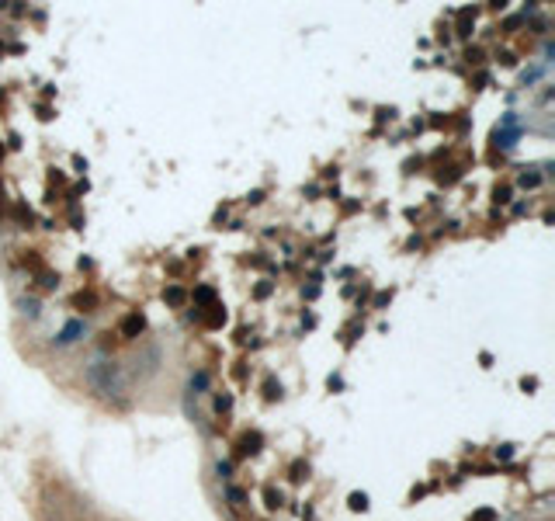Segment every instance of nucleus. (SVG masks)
<instances>
[{"label":"nucleus","mask_w":555,"mask_h":521,"mask_svg":"<svg viewBox=\"0 0 555 521\" xmlns=\"http://www.w3.org/2000/svg\"><path fill=\"white\" fill-rule=\"evenodd\" d=\"M194 299H198V302H212V299H215V292H212V289H198V292H194Z\"/></svg>","instance_id":"f8f14e48"},{"label":"nucleus","mask_w":555,"mask_h":521,"mask_svg":"<svg viewBox=\"0 0 555 521\" xmlns=\"http://www.w3.org/2000/svg\"><path fill=\"white\" fill-rule=\"evenodd\" d=\"M142 330H146V320H142V313H129V316L122 320V337L136 341V337H139Z\"/></svg>","instance_id":"7ed1b4c3"},{"label":"nucleus","mask_w":555,"mask_h":521,"mask_svg":"<svg viewBox=\"0 0 555 521\" xmlns=\"http://www.w3.org/2000/svg\"><path fill=\"white\" fill-rule=\"evenodd\" d=\"M73 302H76V306H94V296H91V292H87V296H84V292H80V296H76V299H73Z\"/></svg>","instance_id":"4468645a"},{"label":"nucleus","mask_w":555,"mask_h":521,"mask_svg":"<svg viewBox=\"0 0 555 521\" xmlns=\"http://www.w3.org/2000/svg\"><path fill=\"white\" fill-rule=\"evenodd\" d=\"M87 334V323H84V320H69V323L63 327V334L56 337V344H73V341H80Z\"/></svg>","instance_id":"f03ea898"},{"label":"nucleus","mask_w":555,"mask_h":521,"mask_svg":"<svg viewBox=\"0 0 555 521\" xmlns=\"http://www.w3.org/2000/svg\"><path fill=\"white\" fill-rule=\"evenodd\" d=\"M493 195H496V202H500V205H503V202H510V188H507V184H503V188H496Z\"/></svg>","instance_id":"ddd939ff"},{"label":"nucleus","mask_w":555,"mask_h":521,"mask_svg":"<svg viewBox=\"0 0 555 521\" xmlns=\"http://www.w3.org/2000/svg\"><path fill=\"white\" fill-rule=\"evenodd\" d=\"M257 445H260V434H247L243 438V452H257Z\"/></svg>","instance_id":"9b49d317"},{"label":"nucleus","mask_w":555,"mask_h":521,"mask_svg":"<svg viewBox=\"0 0 555 521\" xmlns=\"http://www.w3.org/2000/svg\"><path fill=\"white\" fill-rule=\"evenodd\" d=\"M205 323H208V327H222V323H226V309H219V306H212V313L205 316Z\"/></svg>","instance_id":"39448f33"},{"label":"nucleus","mask_w":555,"mask_h":521,"mask_svg":"<svg viewBox=\"0 0 555 521\" xmlns=\"http://www.w3.org/2000/svg\"><path fill=\"white\" fill-rule=\"evenodd\" d=\"M163 299H167V302H174V306H181V302H184V289H177V285H174V289H167V296H163Z\"/></svg>","instance_id":"0eeeda50"},{"label":"nucleus","mask_w":555,"mask_h":521,"mask_svg":"<svg viewBox=\"0 0 555 521\" xmlns=\"http://www.w3.org/2000/svg\"><path fill=\"white\" fill-rule=\"evenodd\" d=\"M513 136H517V118H503V129H496V139L500 146H513Z\"/></svg>","instance_id":"20e7f679"},{"label":"nucleus","mask_w":555,"mask_h":521,"mask_svg":"<svg viewBox=\"0 0 555 521\" xmlns=\"http://www.w3.org/2000/svg\"><path fill=\"white\" fill-rule=\"evenodd\" d=\"M87 382H91L94 393H101V396H122V389H125L122 369H118L108 354H94V358H91V365H87Z\"/></svg>","instance_id":"f257e3e1"},{"label":"nucleus","mask_w":555,"mask_h":521,"mask_svg":"<svg viewBox=\"0 0 555 521\" xmlns=\"http://www.w3.org/2000/svg\"><path fill=\"white\" fill-rule=\"evenodd\" d=\"M517 184H521V188H538V184H541V177H538V174H531V171H524V174L517 177Z\"/></svg>","instance_id":"423d86ee"},{"label":"nucleus","mask_w":555,"mask_h":521,"mask_svg":"<svg viewBox=\"0 0 555 521\" xmlns=\"http://www.w3.org/2000/svg\"><path fill=\"white\" fill-rule=\"evenodd\" d=\"M18 306H21V313H28V316H38V302H35V299H21Z\"/></svg>","instance_id":"6e6552de"},{"label":"nucleus","mask_w":555,"mask_h":521,"mask_svg":"<svg viewBox=\"0 0 555 521\" xmlns=\"http://www.w3.org/2000/svg\"><path fill=\"white\" fill-rule=\"evenodd\" d=\"M229 407H232V396H226V393H222V396H215V410H219V414H226Z\"/></svg>","instance_id":"9d476101"},{"label":"nucleus","mask_w":555,"mask_h":521,"mask_svg":"<svg viewBox=\"0 0 555 521\" xmlns=\"http://www.w3.org/2000/svg\"><path fill=\"white\" fill-rule=\"evenodd\" d=\"M208 386V372H198V375H191V389H205Z\"/></svg>","instance_id":"1a4fd4ad"},{"label":"nucleus","mask_w":555,"mask_h":521,"mask_svg":"<svg viewBox=\"0 0 555 521\" xmlns=\"http://www.w3.org/2000/svg\"><path fill=\"white\" fill-rule=\"evenodd\" d=\"M510 455H513V448H510V445H503V448L496 452V459H510Z\"/></svg>","instance_id":"2eb2a0df"}]
</instances>
